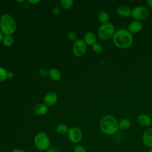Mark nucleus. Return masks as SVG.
Masks as SVG:
<instances>
[{"label":"nucleus","mask_w":152,"mask_h":152,"mask_svg":"<svg viewBox=\"0 0 152 152\" xmlns=\"http://www.w3.org/2000/svg\"><path fill=\"white\" fill-rule=\"evenodd\" d=\"M112 41L114 45L119 49H126L133 43V35L128 29L120 28L116 30L113 36Z\"/></svg>","instance_id":"f257e3e1"},{"label":"nucleus","mask_w":152,"mask_h":152,"mask_svg":"<svg viewBox=\"0 0 152 152\" xmlns=\"http://www.w3.org/2000/svg\"><path fill=\"white\" fill-rule=\"evenodd\" d=\"M100 131L106 135H113L119 129V122L116 118L110 115H107L102 118L99 122Z\"/></svg>","instance_id":"f03ea898"},{"label":"nucleus","mask_w":152,"mask_h":152,"mask_svg":"<svg viewBox=\"0 0 152 152\" xmlns=\"http://www.w3.org/2000/svg\"><path fill=\"white\" fill-rule=\"evenodd\" d=\"M17 29V24L14 18L5 13L0 18V30L4 35H12Z\"/></svg>","instance_id":"7ed1b4c3"},{"label":"nucleus","mask_w":152,"mask_h":152,"mask_svg":"<svg viewBox=\"0 0 152 152\" xmlns=\"http://www.w3.org/2000/svg\"><path fill=\"white\" fill-rule=\"evenodd\" d=\"M33 142L35 147L38 150V151H45L50 148V138L44 132H37L34 137Z\"/></svg>","instance_id":"20e7f679"},{"label":"nucleus","mask_w":152,"mask_h":152,"mask_svg":"<svg viewBox=\"0 0 152 152\" xmlns=\"http://www.w3.org/2000/svg\"><path fill=\"white\" fill-rule=\"evenodd\" d=\"M115 31V27L112 23L102 24L98 30V36L100 40L107 41L112 39Z\"/></svg>","instance_id":"39448f33"},{"label":"nucleus","mask_w":152,"mask_h":152,"mask_svg":"<svg viewBox=\"0 0 152 152\" xmlns=\"http://www.w3.org/2000/svg\"><path fill=\"white\" fill-rule=\"evenodd\" d=\"M148 10L144 6H137L132 10L131 16L135 20L143 21L148 17Z\"/></svg>","instance_id":"423d86ee"},{"label":"nucleus","mask_w":152,"mask_h":152,"mask_svg":"<svg viewBox=\"0 0 152 152\" xmlns=\"http://www.w3.org/2000/svg\"><path fill=\"white\" fill-rule=\"evenodd\" d=\"M67 135L69 140L74 144L80 142L83 138V132L77 126H72L69 128Z\"/></svg>","instance_id":"0eeeda50"},{"label":"nucleus","mask_w":152,"mask_h":152,"mask_svg":"<svg viewBox=\"0 0 152 152\" xmlns=\"http://www.w3.org/2000/svg\"><path fill=\"white\" fill-rule=\"evenodd\" d=\"M87 45L82 39H77L72 45V52L77 57L85 55L87 51Z\"/></svg>","instance_id":"6e6552de"},{"label":"nucleus","mask_w":152,"mask_h":152,"mask_svg":"<svg viewBox=\"0 0 152 152\" xmlns=\"http://www.w3.org/2000/svg\"><path fill=\"white\" fill-rule=\"evenodd\" d=\"M58 100V96L56 93L53 91H50L47 93L43 98L44 103L47 106H53Z\"/></svg>","instance_id":"1a4fd4ad"},{"label":"nucleus","mask_w":152,"mask_h":152,"mask_svg":"<svg viewBox=\"0 0 152 152\" xmlns=\"http://www.w3.org/2000/svg\"><path fill=\"white\" fill-rule=\"evenodd\" d=\"M142 141L145 146L150 148H152V128L144 131L142 136Z\"/></svg>","instance_id":"9d476101"},{"label":"nucleus","mask_w":152,"mask_h":152,"mask_svg":"<svg viewBox=\"0 0 152 152\" xmlns=\"http://www.w3.org/2000/svg\"><path fill=\"white\" fill-rule=\"evenodd\" d=\"M143 26L141 21L137 20H133L129 23L128 26V30L131 33H138L140 32L142 29Z\"/></svg>","instance_id":"9b49d317"},{"label":"nucleus","mask_w":152,"mask_h":152,"mask_svg":"<svg viewBox=\"0 0 152 152\" xmlns=\"http://www.w3.org/2000/svg\"><path fill=\"white\" fill-rule=\"evenodd\" d=\"M116 13L120 17L126 18L131 16L132 10L127 5H121L117 7Z\"/></svg>","instance_id":"f8f14e48"},{"label":"nucleus","mask_w":152,"mask_h":152,"mask_svg":"<svg viewBox=\"0 0 152 152\" xmlns=\"http://www.w3.org/2000/svg\"><path fill=\"white\" fill-rule=\"evenodd\" d=\"M137 122L140 125L147 127L152 124V119L146 114H141L137 118Z\"/></svg>","instance_id":"ddd939ff"},{"label":"nucleus","mask_w":152,"mask_h":152,"mask_svg":"<svg viewBox=\"0 0 152 152\" xmlns=\"http://www.w3.org/2000/svg\"><path fill=\"white\" fill-rule=\"evenodd\" d=\"M48 106H47L45 103H38L34 107V113L38 116L44 115L48 110Z\"/></svg>","instance_id":"4468645a"},{"label":"nucleus","mask_w":152,"mask_h":152,"mask_svg":"<svg viewBox=\"0 0 152 152\" xmlns=\"http://www.w3.org/2000/svg\"><path fill=\"white\" fill-rule=\"evenodd\" d=\"M96 36L92 31H87L84 35L83 40L87 45L92 46L96 43Z\"/></svg>","instance_id":"2eb2a0df"},{"label":"nucleus","mask_w":152,"mask_h":152,"mask_svg":"<svg viewBox=\"0 0 152 152\" xmlns=\"http://www.w3.org/2000/svg\"><path fill=\"white\" fill-rule=\"evenodd\" d=\"M48 76L52 81H58L61 78V73L56 68H51L48 71Z\"/></svg>","instance_id":"dca6fc26"},{"label":"nucleus","mask_w":152,"mask_h":152,"mask_svg":"<svg viewBox=\"0 0 152 152\" xmlns=\"http://www.w3.org/2000/svg\"><path fill=\"white\" fill-rule=\"evenodd\" d=\"M131 125V121L128 118H123L119 122V129L122 131L128 129Z\"/></svg>","instance_id":"f3484780"},{"label":"nucleus","mask_w":152,"mask_h":152,"mask_svg":"<svg viewBox=\"0 0 152 152\" xmlns=\"http://www.w3.org/2000/svg\"><path fill=\"white\" fill-rule=\"evenodd\" d=\"M97 18H98L99 21L101 23H102V24H104V23L109 22V18H110L109 14L106 11H100L98 14Z\"/></svg>","instance_id":"a211bd4d"},{"label":"nucleus","mask_w":152,"mask_h":152,"mask_svg":"<svg viewBox=\"0 0 152 152\" xmlns=\"http://www.w3.org/2000/svg\"><path fill=\"white\" fill-rule=\"evenodd\" d=\"M69 129V128L67 125L64 124H59L56 127V132L57 134L59 135H64L68 133Z\"/></svg>","instance_id":"6ab92c4d"},{"label":"nucleus","mask_w":152,"mask_h":152,"mask_svg":"<svg viewBox=\"0 0 152 152\" xmlns=\"http://www.w3.org/2000/svg\"><path fill=\"white\" fill-rule=\"evenodd\" d=\"M2 43L6 47L11 46L14 43V39L12 35H4Z\"/></svg>","instance_id":"aec40b11"},{"label":"nucleus","mask_w":152,"mask_h":152,"mask_svg":"<svg viewBox=\"0 0 152 152\" xmlns=\"http://www.w3.org/2000/svg\"><path fill=\"white\" fill-rule=\"evenodd\" d=\"M61 5L65 10L70 9L74 4V2L72 0H61Z\"/></svg>","instance_id":"412c9836"},{"label":"nucleus","mask_w":152,"mask_h":152,"mask_svg":"<svg viewBox=\"0 0 152 152\" xmlns=\"http://www.w3.org/2000/svg\"><path fill=\"white\" fill-rule=\"evenodd\" d=\"M92 50L95 53H100L103 51V46L99 43H95L92 45Z\"/></svg>","instance_id":"4be33fe9"},{"label":"nucleus","mask_w":152,"mask_h":152,"mask_svg":"<svg viewBox=\"0 0 152 152\" xmlns=\"http://www.w3.org/2000/svg\"><path fill=\"white\" fill-rule=\"evenodd\" d=\"M8 71L4 68L0 66V83L5 81L7 78Z\"/></svg>","instance_id":"5701e85b"},{"label":"nucleus","mask_w":152,"mask_h":152,"mask_svg":"<svg viewBox=\"0 0 152 152\" xmlns=\"http://www.w3.org/2000/svg\"><path fill=\"white\" fill-rule=\"evenodd\" d=\"M68 39L72 42H75L77 40V35L74 31H69L67 33Z\"/></svg>","instance_id":"b1692460"},{"label":"nucleus","mask_w":152,"mask_h":152,"mask_svg":"<svg viewBox=\"0 0 152 152\" xmlns=\"http://www.w3.org/2000/svg\"><path fill=\"white\" fill-rule=\"evenodd\" d=\"M73 152H87L86 148L81 145H75L73 148Z\"/></svg>","instance_id":"393cba45"},{"label":"nucleus","mask_w":152,"mask_h":152,"mask_svg":"<svg viewBox=\"0 0 152 152\" xmlns=\"http://www.w3.org/2000/svg\"><path fill=\"white\" fill-rule=\"evenodd\" d=\"M39 74L42 77H45L46 75H48V71L45 69H40L39 71Z\"/></svg>","instance_id":"a878e982"},{"label":"nucleus","mask_w":152,"mask_h":152,"mask_svg":"<svg viewBox=\"0 0 152 152\" xmlns=\"http://www.w3.org/2000/svg\"><path fill=\"white\" fill-rule=\"evenodd\" d=\"M46 152H59V150L55 147H50L48 150L46 151Z\"/></svg>","instance_id":"bb28decb"},{"label":"nucleus","mask_w":152,"mask_h":152,"mask_svg":"<svg viewBox=\"0 0 152 152\" xmlns=\"http://www.w3.org/2000/svg\"><path fill=\"white\" fill-rule=\"evenodd\" d=\"M11 152H27L26 150L22 149V148H14L13 149Z\"/></svg>","instance_id":"cd10ccee"},{"label":"nucleus","mask_w":152,"mask_h":152,"mask_svg":"<svg viewBox=\"0 0 152 152\" xmlns=\"http://www.w3.org/2000/svg\"><path fill=\"white\" fill-rule=\"evenodd\" d=\"M27 2L30 4V5H34L39 3L40 2L39 0H28Z\"/></svg>","instance_id":"c85d7f7f"},{"label":"nucleus","mask_w":152,"mask_h":152,"mask_svg":"<svg viewBox=\"0 0 152 152\" xmlns=\"http://www.w3.org/2000/svg\"><path fill=\"white\" fill-rule=\"evenodd\" d=\"M146 4L148 7L152 8V0H147L146 1Z\"/></svg>","instance_id":"c756f323"},{"label":"nucleus","mask_w":152,"mask_h":152,"mask_svg":"<svg viewBox=\"0 0 152 152\" xmlns=\"http://www.w3.org/2000/svg\"><path fill=\"white\" fill-rule=\"evenodd\" d=\"M14 76V74L11 71H8L7 74V78H11Z\"/></svg>","instance_id":"7c9ffc66"},{"label":"nucleus","mask_w":152,"mask_h":152,"mask_svg":"<svg viewBox=\"0 0 152 152\" xmlns=\"http://www.w3.org/2000/svg\"><path fill=\"white\" fill-rule=\"evenodd\" d=\"M4 34L1 32V31L0 30V42H2V40H3V38H4Z\"/></svg>","instance_id":"2f4dec72"},{"label":"nucleus","mask_w":152,"mask_h":152,"mask_svg":"<svg viewBox=\"0 0 152 152\" xmlns=\"http://www.w3.org/2000/svg\"><path fill=\"white\" fill-rule=\"evenodd\" d=\"M30 7V4L27 1V2L25 4V5H24V8H26V9H28V8H29V7Z\"/></svg>","instance_id":"473e14b6"},{"label":"nucleus","mask_w":152,"mask_h":152,"mask_svg":"<svg viewBox=\"0 0 152 152\" xmlns=\"http://www.w3.org/2000/svg\"><path fill=\"white\" fill-rule=\"evenodd\" d=\"M16 2H25L24 0H23V1H16Z\"/></svg>","instance_id":"72a5a7b5"},{"label":"nucleus","mask_w":152,"mask_h":152,"mask_svg":"<svg viewBox=\"0 0 152 152\" xmlns=\"http://www.w3.org/2000/svg\"><path fill=\"white\" fill-rule=\"evenodd\" d=\"M148 152H152V148H150Z\"/></svg>","instance_id":"f704fd0d"},{"label":"nucleus","mask_w":152,"mask_h":152,"mask_svg":"<svg viewBox=\"0 0 152 152\" xmlns=\"http://www.w3.org/2000/svg\"><path fill=\"white\" fill-rule=\"evenodd\" d=\"M35 152H44V151H35Z\"/></svg>","instance_id":"c9c22d12"},{"label":"nucleus","mask_w":152,"mask_h":152,"mask_svg":"<svg viewBox=\"0 0 152 152\" xmlns=\"http://www.w3.org/2000/svg\"><path fill=\"white\" fill-rule=\"evenodd\" d=\"M151 125H152V124H151Z\"/></svg>","instance_id":"e433bc0d"}]
</instances>
